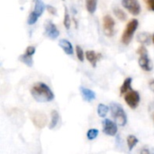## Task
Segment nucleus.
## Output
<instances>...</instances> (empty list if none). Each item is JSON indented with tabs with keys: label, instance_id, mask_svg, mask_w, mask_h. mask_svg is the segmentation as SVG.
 <instances>
[{
	"label": "nucleus",
	"instance_id": "obj_1",
	"mask_svg": "<svg viewBox=\"0 0 154 154\" xmlns=\"http://www.w3.org/2000/svg\"><path fill=\"white\" fill-rule=\"evenodd\" d=\"M31 94L32 97L40 103L51 102L54 98V94L51 88L42 82H37L34 84L31 89Z\"/></svg>",
	"mask_w": 154,
	"mask_h": 154
},
{
	"label": "nucleus",
	"instance_id": "obj_2",
	"mask_svg": "<svg viewBox=\"0 0 154 154\" xmlns=\"http://www.w3.org/2000/svg\"><path fill=\"white\" fill-rule=\"evenodd\" d=\"M111 114L113 118L115 119L117 125L125 126L127 123V116L124 110V108L118 103H111L110 105Z\"/></svg>",
	"mask_w": 154,
	"mask_h": 154
},
{
	"label": "nucleus",
	"instance_id": "obj_3",
	"mask_svg": "<svg viewBox=\"0 0 154 154\" xmlns=\"http://www.w3.org/2000/svg\"><path fill=\"white\" fill-rule=\"evenodd\" d=\"M138 24H139V22L137 21V19H132L126 24V27H125V29L122 34V38H121V42L125 45H128L131 42L133 36L134 34V32L138 28Z\"/></svg>",
	"mask_w": 154,
	"mask_h": 154
},
{
	"label": "nucleus",
	"instance_id": "obj_4",
	"mask_svg": "<svg viewBox=\"0 0 154 154\" xmlns=\"http://www.w3.org/2000/svg\"><path fill=\"white\" fill-rule=\"evenodd\" d=\"M125 100L126 104L132 109H135V108H137V106L140 103V94L137 91L132 89V90L128 91L127 93H125Z\"/></svg>",
	"mask_w": 154,
	"mask_h": 154
},
{
	"label": "nucleus",
	"instance_id": "obj_5",
	"mask_svg": "<svg viewBox=\"0 0 154 154\" xmlns=\"http://www.w3.org/2000/svg\"><path fill=\"white\" fill-rule=\"evenodd\" d=\"M122 5L133 15H138L141 13V5L137 0H122Z\"/></svg>",
	"mask_w": 154,
	"mask_h": 154
},
{
	"label": "nucleus",
	"instance_id": "obj_6",
	"mask_svg": "<svg viewBox=\"0 0 154 154\" xmlns=\"http://www.w3.org/2000/svg\"><path fill=\"white\" fill-rule=\"evenodd\" d=\"M115 20L110 15H105L103 18V28L104 32L107 36H113L115 33Z\"/></svg>",
	"mask_w": 154,
	"mask_h": 154
},
{
	"label": "nucleus",
	"instance_id": "obj_7",
	"mask_svg": "<svg viewBox=\"0 0 154 154\" xmlns=\"http://www.w3.org/2000/svg\"><path fill=\"white\" fill-rule=\"evenodd\" d=\"M117 124L112 122L109 119H105L103 121V132L105 134L109 136H115L117 133Z\"/></svg>",
	"mask_w": 154,
	"mask_h": 154
},
{
	"label": "nucleus",
	"instance_id": "obj_8",
	"mask_svg": "<svg viewBox=\"0 0 154 154\" xmlns=\"http://www.w3.org/2000/svg\"><path fill=\"white\" fill-rule=\"evenodd\" d=\"M45 33L49 38H51L52 40L57 39L58 36L60 35L59 30L57 29L56 25L51 20H47L45 23Z\"/></svg>",
	"mask_w": 154,
	"mask_h": 154
},
{
	"label": "nucleus",
	"instance_id": "obj_9",
	"mask_svg": "<svg viewBox=\"0 0 154 154\" xmlns=\"http://www.w3.org/2000/svg\"><path fill=\"white\" fill-rule=\"evenodd\" d=\"M138 62H139L140 67L145 71H151L153 69V64H152V61L151 60V59L148 57V52L141 54Z\"/></svg>",
	"mask_w": 154,
	"mask_h": 154
},
{
	"label": "nucleus",
	"instance_id": "obj_10",
	"mask_svg": "<svg viewBox=\"0 0 154 154\" xmlns=\"http://www.w3.org/2000/svg\"><path fill=\"white\" fill-rule=\"evenodd\" d=\"M79 90H80L82 98L85 101L91 102L92 100H94L96 98V93L94 91H92L91 89L87 88H84V87H80L79 88Z\"/></svg>",
	"mask_w": 154,
	"mask_h": 154
},
{
	"label": "nucleus",
	"instance_id": "obj_11",
	"mask_svg": "<svg viewBox=\"0 0 154 154\" xmlns=\"http://www.w3.org/2000/svg\"><path fill=\"white\" fill-rule=\"evenodd\" d=\"M101 53H97L94 51H88L86 52V57L88 59V60L89 61V63L95 68L97 66V61L99 60V59L101 58Z\"/></svg>",
	"mask_w": 154,
	"mask_h": 154
},
{
	"label": "nucleus",
	"instance_id": "obj_12",
	"mask_svg": "<svg viewBox=\"0 0 154 154\" xmlns=\"http://www.w3.org/2000/svg\"><path fill=\"white\" fill-rule=\"evenodd\" d=\"M32 121L34 123V125L40 128L42 127H44L46 123H47V118H46V116L43 115V114H41V113H36L33 116H32Z\"/></svg>",
	"mask_w": 154,
	"mask_h": 154
},
{
	"label": "nucleus",
	"instance_id": "obj_13",
	"mask_svg": "<svg viewBox=\"0 0 154 154\" xmlns=\"http://www.w3.org/2000/svg\"><path fill=\"white\" fill-rule=\"evenodd\" d=\"M60 47L63 50V51L68 54V55H72L73 54V47L72 44L66 39H61L59 42Z\"/></svg>",
	"mask_w": 154,
	"mask_h": 154
},
{
	"label": "nucleus",
	"instance_id": "obj_14",
	"mask_svg": "<svg viewBox=\"0 0 154 154\" xmlns=\"http://www.w3.org/2000/svg\"><path fill=\"white\" fill-rule=\"evenodd\" d=\"M33 12L40 17L44 11V3L42 0H33Z\"/></svg>",
	"mask_w": 154,
	"mask_h": 154
},
{
	"label": "nucleus",
	"instance_id": "obj_15",
	"mask_svg": "<svg viewBox=\"0 0 154 154\" xmlns=\"http://www.w3.org/2000/svg\"><path fill=\"white\" fill-rule=\"evenodd\" d=\"M132 81H133V79L132 78H127V79H125L123 85L120 88V94L121 95L125 94L128 91L132 90Z\"/></svg>",
	"mask_w": 154,
	"mask_h": 154
},
{
	"label": "nucleus",
	"instance_id": "obj_16",
	"mask_svg": "<svg viewBox=\"0 0 154 154\" xmlns=\"http://www.w3.org/2000/svg\"><path fill=\"white\" fill-rule=\"evenodd\" d=\"M137 40L139 42H141L142 44L143 45H148L150 44L151 42V40H152V36L147 33V32H142L140 33L138 36H137Z\"/></svg>",
	"mask_w": 154,
	"mask_h": 154
},
{
	"label": "nucleus",
	"instance_id": "obj_17",
	"mask_svg": "<svg viewBox=\"0 0 154 154\" xmlns=\"http://www.w3.org/2000/svg\"><path fill=\"white\" fill-rule=\"evenodd\" d=\"M19 60L22 61L23 63H24L26 66L28 67H32L33 65V60H32V55H28L26 53L21 55L19 57Z\"/></svg>",
	"mask_w": 154,
	"mask_h": 154
},
{
	"label": "nucleus",
	"instance_id": "obj_18",
	"mask_svg": "<svg viewBox=\"0 0 154 154\" xmlns=\"http://www.w3.org/2000/svg\"><path fill=\"white\" fill-rule=\"evenodd\" d=\"M97 0H86V7L88 13L94 14L97 10Z\"/></svg>",
	"mask_w": 154,
	"mask_h": 154
},
{
	"label": "nucleus",
	"instance_id": "obj_19",
	"mask_svg": "<svg viewBox=\"0 0 154 154\" xmlns=\"http://www.w3.org/2000/svg\"><path fill=\"white\" fill-rule=\"evenodd\" d=\"M108 106H106V105H104V104H99L98 105V106H97V115L100 116V117H102V118H104V117H106V115H107V113H108Z\"/></svg>",
	"mask_w": 154,
	"mask_h": 154
},
{
	"label": "nucleus",
	"instance_id": "obj_20",
	"mask_svg": "<svg viewBox=\"0 0 154 154\" xmlns=\"http://www.w3.org/2000/svg\"><path fill=\"white\" fill-rule=\"evenodd\" d=\"M59 117H60V116H59L58 112L55 111V110H53V111L51 112V124H50V125H49V128H50V129H53V128L58 125Z\"/></svg>",
	"mask_w": 154,
	"mask_h": 154
},
{
	"label": "nucleus",
	"instance_id": "obj_21",
	"mask_svg": "<svg viewBox=\"0 0 154 154\" xmlns=\"http://www.w3.org/2000/svg\"><path fill=\"white\" fill-rule=\"evenodd\" d=\"M138 139L134 136V135H129L127 137V145L129 148V151H132L133 148L138 143Z\"/></svg>",
	"mask_w": 154,
	"mask_h": 154
},
{
	"label": "nucleus",
	"instance_id": "obj_22",
	"mask_svg": "<svg viewBox=\"0 0 154 154\" xmlns=\"http://www.w3.org/2000/svg\"><path fill=\"white\" fill-rule=\"evenodd\" d=\"M114 14H115V15H116L119 20H121V21H125V20H126V18H127L126 14H125L122 9H120V8H118V7L114 8Z\"/></svg>",
	"mask_w": 154,
	"mask_h": 154
},
{
	"label": "nucleus",
	"instance_id": "obj_23",
	"mask_svg": "<svg viewBox=\"0 0 154 154\" xmlns=\"http://www.w3.org/2000/svg\"><path fill=\"white\" fill-rule=\"evenodd\" d=\"M70 17H69V12H68V9L67 7H65V11H64V20H63V24L65 26V28L67 30H69L70 28Z\"/></svg>",
	"mask_w": 154,
	"mask_h": 154
},
{
	"label": "nucleus",
	"instance_id": "obj_24",
	"mask_svg": "<svg viewBox=\"0 0 154 154\" xmlns=\"http://www.w3.org/2000/svg\"><path fill=\"white\" fill-rule=\"evenodd\" d=\"M38 19H39V16L32 11V12H31V14H30L29 16H28L27 23H28L29 25H32V24H34V23L38 21Z\"/></svg>",
	"mask_w": 154,
	"mask_h": 154
},
{
	"label": "nucleus",
	"instance_id": "obj_25",
	"mask_svg": "<svg viewBox=\"0 0 154 154\" xmlns=\"http://www.w3.org/2000/svg\"><path fill=\"white\" fill-rule=\"evenodd\" d=\"M98 135V130L97 129H89L87 133V137L88 140L92 141L96 139Z\"/></svg>",
	"mask_w": 154,
	"mask_h": 154
},
{
	"label": "nucleus",
	"instance_id": "obj_26",
	"mask_svg": "<svg viewBox=\"0 0 154 154\" xmlns=\"http://www.w3.org/2000/svg\"><path fill=\"white\" fill-rule=\"evenodd\" d=\"M76 53H77V57H78L79 60L83 62L84 61V52H83L82 48L79 45L76 46Z\"/></svg>",
	"mask_w": 154,
	"mask_h": 154
},
{
	"label": "nucleus",
	"instance_id": "obj_27",
	"mask_svg": "<svg viewBox=\"0 0 154 154\" xmlns=\"http://www.w3.org/2000/svg\"><path fill=\"white\" fill-rule=\"evenodd\" d=\"M25 53L26 54H28V55H33L34 53H35V47H33V46H29V47H27V49H26V51H25Z\"/></svg>",
	"mask_w": 154,
	"mask_h": 154
},
{
	"label": "nucleus",
	"instance_id": "obj_28",
	"mask_svg": "<svg viewBox=\"0 0 154 154\" xmlns=\"http://www.w3.org/2000/svg\"><path fill=\"white\" fill-rule=\"evenodd\" d=\"M144 2L146 3L148 8L151 11H153L154 12V0H144Z\"/></svg>",
	"mask_w": 154,
	"mask_h": 154
},
{
	"label": "nucleus",
	"instance_id": "obj_29",
	"mask_svg": "<svg viewBox=\"0 0 154 154\" xmlns=\"http://www.w3.org/2000/svg\"><path fill=\"white\" fill-rule=\"evenodd\" d=\"M46 8H47L48 12H49L50 14H53V15H55V14H57L56 8H55V7H53L52 5H48L46 6Z\"/></svg>",
	"mask_w": 154,
	"mask_h": 154
},
{
	"label": "nucleus",
	"instance_id": "obj_30",
	"mask_svg": "<svg viewBox=\"0 0 154 154\" xmlns=\"http://www.w3.org/2000/svg\"><path fill=\"white\" fill-rule=\"evenodd\" d=\"M149 88H151L152 91H153L154 92V79L153 80H151V81L149 82Z\"/></svg>",
	"mask_w": 154,
	"mask_h": 154
},
{
	"label": "nucleus",
	"instance_id": "obj_31",
	"mask_svg": "<svg viewBox=\"0 0 154 154\" xmlns=\"http://www.w3.org/2000/svg\"><path fill=\"white\" fill-rule=\"evenodd\" d=\"M153 109L154 108V102H152V103H151V105H150V106H149V109Z\"/></svg>",
	"mask_w": 154,
	"mask_h": 154
},
{
	"label": "nucleus",
	"instance_id": "obj_32",
	"mask_svg": "<svg viewBox=\"0 0 154 154\" xmlns=\"http://www.w3.org/2000/svg\"><path fill=\"white\" fill-rule=\"evenodd\" d=\"M152 42L154 43V33L152 34Z\"/></svg>",
	"mask_w": 154,
	"mask_h": 154
},
{
	"label": "nucleus",
	"instance_id": "obj_33",
	"mask_svg": "<svg viewBox=\"0 0 154 154\" xmlns=\"http://www.w3.org/2000/svg\"><path fill=\"white\" fill-rule=\"evenodd\" d=\"M153 118H154V116H153Z\"/></svg>",
	"mask_w": 154,
	"mask_h": 154
},
{
	"label": "nucleus",
	"instance_id": "obj_34",
	"mask_svg": "<svg viewBox=\"0 0 154 154\" xmlns=\"http://www.w3.org/2000/svg\"><path fill=\"white\" fill-rule=\"evenodd\" d=\"M63 1H64V0H63Z\"/></svg>",
	"mask_w": 154,
	"mask_h": 154
}]
</instances>
